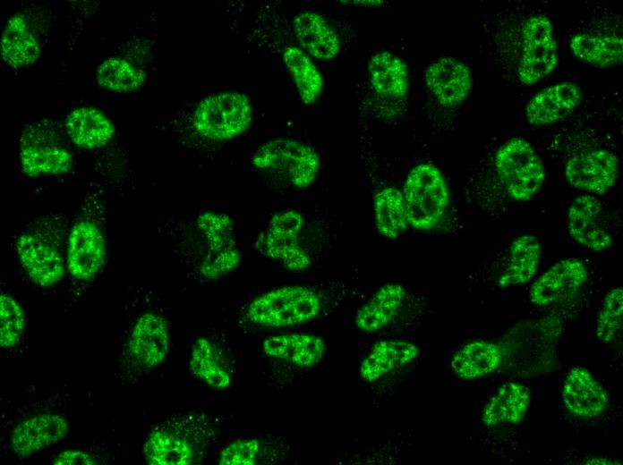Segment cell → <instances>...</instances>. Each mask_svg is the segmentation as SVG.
Here are the masks:
<instances>
[{
  "instance_id": "6da1fadb",
  "label": "cell",
  "mask_w": 623,
  "mask_h": 465,
  "mask_svg": "<svg viewBox=\"0 0 623 465\" xmlns=\"http://www.w3.org/2000/svg\"><path fill=\"white\" fill-rule=\"evenodd\" d=\"M322 304V297L312 287L282 285L255 297L248 304L245 317L262 327H291L316 318Z\"/></svg>"
},
{
  "instance_id": "7a4b0ae2",
  "label": "cell",
  "mask_w": 623,
  "mask_h": 465,
  "mask_svg": "<svg viewBox=\"0 0 623 465\" xmlns=\"http://www.w3.org/2000/svg\"><path fill=\"white\" fill-rule=\"evenodd\" d=\"M403 196L409 226L417 231L434 228L449 205V190L442 172L430 162L414 165L407 173Z\"/></svg>"
},
{
  "instance_id": "3957f363",
  "label": "cell",
  "mask_w": 623,
  "mask_h": 465,
  "mask_svg": "<svg viewBox=\"0 0 623 465\" xmlns=\"http://www.w3.org/2000/svg\"><path fill=\"white\" fill-rule=\"evenodd\" d=\"M252 163L259 170L273 173L295 189H306L316 180L320 157L311 145L290 138H277L261 144Z\"/></svg>"
},
{
  "instance_id": "277c9868",
  "label": "cell",
  "mask_w": 623,
  "mask_h": 465,
  "mask_svg": "<svg viewBox=\"0 0 623 465\" xmlns=\"http://www.w3.org/2000/svg\"><path fill=\"white\" fill-rule=\"evenodd\" d=\"M252 121V106L248 96L225 91L200 101L192 115V127L207 140L226 141L246 131Z\"/></svg>"
},
{
  "instance_id": "5b68a950",
  "label": "cell",
  "mask_w": 623,
  "mask_h": 465,
  "mask_svg": "<svg viewBox=\"0 0 623 465\" xmlns=\"http://www.w3.org/2000/svg\"><path fill=\"white\" fill-rule=\"evenodd\" d=\"M494 165L507 193L516 201L531 199L544 184V165L523 138L514 137L500 145L495 153Z\"/></svg>"
},
{
  "instance_id": "8992f818",
  "label": "cell",
  "mask_w": 623,
  "mask_h": 465,
  "mask_svg": "<svg viewBox=\"0 0 623 465\" xmlns=\"http://www.w3.org/2000/svg\"><path fill=\"white\" fill-rule=\"evenodd\" d=\"M304 217L297 210L286 209L271 216L266 231L259 239L263 255L286 270L302 272L311 267L312 258L300 244Z\"/></svg>"
},
{
  "instance_id": "52a82bcc",
  "label": "cell",
  "mask_w": 623,
  "mask_h": 465,
  "mask_svg": "<svg viewBox=\"0 0 623 465\" xmlns=\"http://www.w3.org/2000/svg\"><path fill=\"white\" fill-rule=\"evenodd\" d=\"M554 28L545 15L528 17L522 28V54L517 68L520 82L530 86L550 75L558 65Z\"/></svg>"
},
{
  "instance_id": "ba28073f",
  "label": "cell",
  "mask_w": 623,
  "mask_h": 465,
  "mask_svg": "<svg viewBox=\"0 0 623 465\" xmlns=\"http://www.w3.org/2000/svg\"><path fill=\"white\" fill-rule=\"evenodd\" d=\"M21 171L30 177L60 175L73 165V153L59 142L54 132L37 125L22 133L19 147Z\"/></svg>"
},
{
  "instance_id": "9c48e42d",
  "label": "cell",
  "mask_w": 623,
  "mask_h": 465,
  "mask_svg": "<svg viewBox=\"0 0 623 465\" xmlns=\"http://www.w3.org/2000/svg\"><path fill=\"white\" fill-rule=\"evenodd\" d=\"M107 243L100 227L83 219L72 226L66 246V266L76 280H92L107 262Z\"/></svg>"
},
{
  "instance_id": "30bf717a",
  "label": "cell",
  "mask_w": 623,
  "mask_h": 465,
  "mask_svg": "<svg viewBox=\"0 0 623 465\" xmlns=\"http://www.w3.org/2000/svg\"><path fill=\"white\" fill-rule=\"evenodd\" d=\"M619 162L616 155L604 148L582 151L569 157L565 178L575 189L591 195H603L617 182Z\"/></svg>"
},
{
  "instance_id": "8fae6325",
  "label": "cell",
  "mask_w": 623,
  "mask_h": 465,
  "mask_svg": "<svg viewBox=\"0 0 623 465\" xmlns=\"http://www.w3.org/2000/svg\"><path fill=\"white\" fill-rule=\"evenodd\" d=\"M14 246L18 260L33 283L51 288L63 279L66 262L51 241L35 232H23Z\"/></svg>"
},
{
  "instance_id": "7c38bea8",
  "label": "cell",
  "mask_w": 623,
  "mask_h": 465,
  "mask_svg": "<svg viewBox=\"0 0 623 465\" xmlns=\"http://www.w3.org/2000/svg\"><path fill=\"white\" fill-rule=\"evenodd\" d=\"M167 321L161 315L148 311L135 321L127 342V353L134 365L142 369L160 366L167 358L170 347Z\"/></svg>"
},
{
  "instance_id": "4fadbf2b",
  "label": "cell",
  "mask_w": 623,
  "mask_h": 465,
  "mask_svg": "<svg viewBox=\"0 0 623 465\" xmlns=\"http://www.w3.org/2000/svg\"><path fill=\"white\" fill-rule=\"evenodd\" d=\"M587 277V266L581 259H560L532 284L529 291L530 300L537 306L569 300L581 290Z\"/></svg>"
},
{
  "instance_id": "5bb4252c",
  "label": "cell",
  "mask_w": 623,
  "mask_h": 465,
  "mask_svg": "<svg viewBox=\"0 0 623 465\" xmlns=\"http://www.w3.org/2000/svg\"><path fill=\"white\" fill-rule=\"evenodd\" d=\"M66 418L59 413L41 412L17 422L10 435V447L26 458L62 441L69 433Z\"/></svg>"
},
{
  "instance_id": "9a60e30c",
  "label": "cell",
  "mask_w": 623,
  "mask_h": 465,
  "mask_svg": "<svg viewBox=\"0 0 623 465\" xmlns=\"http://www.w3.org/2000/svg\"><path fill=\"white\" fill-rule=\"evenodd\" d=\"M567 226L572 239L593 251L612 246L613 237L603 216L602 202L591 194L576 198L567 213Z\"/></svg>"
},
{
  "instance_id": "2e32d148",
  "label": "cell",
  "mask_w": 623,
  "mask_h": 465,
  "mask_svg": "<svg viewBox=\"0 0 623 465\" xmlns=\"http://www.w3.org/2000/svg\"><path fill=\"white\" fill-rule=\"evenodd\" d=\"M424 80L431 95L445 107L464 102L473 86L468 65L450 56L431 63L425 71Z\"/></svg>"
},
{
  "instance_id": "e0dca14e",
  "label": "cell",
  "mask_w": 623,
  "mask_h": 465,
  "mask_svg": "<svg viewBox=\"0 0 623 465\" xmlns=\"http://www.w3.org/2000/svg\"><path fill=\"white\" fill-rule=\"evenodd\" d=\"M561 396L566 409L581 418L597 417L609 404L603 386L582 367H575L566 374Z\"/></svg>"
},
{
  "instance_id": "ac0fdd59",
  "label": "cell",
  "mask_w": 623,
  "mask_h": 465,
  "mask_svg": "<svg viewBox=\"0 0 623 465\" xmlns=\"http://www.w3.org/2000/svg\"><path fill=\"white\" fill-rule=\"evenodd\" d=\"M582 90L574 82H559L537 92L525 107V117L534 126L564 120L579 106Z\"/></svg>"
},
{
  "instance_id": "d6986e66",
  "label": "cell",
  "mask_w": 623,
  "mask_h": 465,
  "mask_svg": "<svg viewBox=\"0 0 623 465\" xmlns=\"http://www.w3.org/2000/svg\"><path fill=\"white\" fill-rule=\"evenodd\" d=\"M262 351L268 357L306 369L322 360L327 344L321 337L312 334H281L266 338Z\"/></svg>"
},
{
  "instance_id": "ffe728a7",
  "label": "cell",
  "mask_w": 623,
  "mask_h": 465,
  "mask_svg": "<svg viewBox=\"0 0 623 465\" xmlns=\"http://www.w3.org/2000/svg\"><path fill=\"white\" fill-rule=\"evenodd\" d=\"M293 30L302 49L318 60H332L340 52L341 43L337 33L316 12L299 13L293 20Z\"/></svg>"
},
{
  "instance_id": "44dd1931",
  "label": "cell",
  "mask_w": 623,
  "mask_h": 465,
  "mask_svg": "<svg viewBox=\"0 0 623 465\" xmlns=\"http://www.w3.org/2000/svg\"><path fill=\"white\" fill-rule=\"evenodd\" d=\"M420 353L418 346L402 339H383L371 346L363 359L359 374L361 378L372 384L414 360Z\"/></svg>"
},
{
  "instance_id": "7402d4cb",
  "label": "cell",
  "mask_w": 623,
  "mask_h": 465,
  "mask_svg": "<svg viewBox=\"0 0 623 465\" xmlns=\"http://www.w3.org/2000/svg\"><path fill=\"white\" fill-rule=\"evenodd\" d=\"M406 291L399 283H387L380 286L356 311L354 325L366 334L387 327L402 309Z\"/></svg>"
},
{
  "instance_id": "603a6c76",
  "label": "cell",
  "mask_w": 623,
  "mask_h": 465,
  "mask_svg": "<svg viewBox=\"0 0 623 465\" xmlns=\"http://www.w3.org/2000/svg\"><path fill=\"white\" fill-rule=\"evenodd\" d=\"M64 128L70 140L82 149L106 146L115 134V125L98 108L82 106L73 109L65 118Z\"/></svg>"
},
{
  "instance_id": "cb8c5ba5",
  "label": "cell",
  "mask_w": 623,
  "mask_h": 465,
  "mask_svg": "<svg viewBox=\"0 0 623 465\" xmlns=\"http://www.w3.org/2000/svg\"><path fill=\"white\" fill-rule=\"evenodd\" d=\"M531 402L529 388L518 382L500 385L485 404L482 421L486 427L514 425L525 418Z\"/></svg>"
},
{
  "instance_id": "d4e9b609",
  "label": "cell",
  "mask_w": 623,
  "mask_h": 465,
  "mask_svg": "<svg viewBox=\"0 0 623 465\" xmlns=\"http://www.w3.org/2000/svg\"><path fill=\"white\" fill-rule=\"evenodd\" d=\"M503 359L504 351L499 344L475 340L465 343L454 353L450 368L459 378L474 380L495 372Z\"/></svg>"
},
{
  "instance_id": "484cf974",
  "label": "cell",
  "mask_w": 623,
  "mask_h": 465,
  "mask_svg": "<svg viewBox=\"0 0 623 465\" xmlns=\"http://www.w3.org/2000/svg\"><path fill=\"white\" fill-rule=\"evenodd\" d=\"M542 252V243L535 235L525 233L515 237L509 245L508 260L498 279V286L508 288L529 282L537 272Z\"/></svg>"
},
{
  "instance_id": "4316f807",
  "label": "cell",
  "mask_w": 623,
  "mask_h": 465,
  "mask_svg": "<svg viewBox=\"0 0 623 465\" xmlns=\"http://www.w3.org/2000/svg\"><path fill=\"white\" fill-rule=\"evenodd\" d=\"M371 88L380 96L389 98L405 97L410 84L408 66L397 55L380 51L368 61Z\"/></svg>"
},
{
  "instance_id": "83f0119b",
  "label": "cell",
  "mask_w": 623,
  "mask_h": 465,
  "mask_svg": "<svg viewBox=\"0 0 623 465\" xmlns=\"http://www.w3.org/2000/svg\"><path fill=\"white\" fill-rule=\"evenodd\" d=\"M2 59L13 68L32 64L40 55V46L22 13H15L6 22L1 36Z\"/></svg>"
},
{
  "instance_id": "f1b7e54d",
  "label": "cell",
  "mask_w": 623,
  "mask_h": 465,
  "mask_svg": "<svg viewBox=\"0 0 623 465\" xmlns=\"http://www.w3.org/2000/svg\"><path fill=\"white\" fill-rule=\"evenodd\" d=\"M573 55L596 68H610L623 61V39L618 35L575 34L569 42Z\"/></svg>"
},
{
  "instance_id": "f546056e",
  "label": "cell",
  "mask_w": 623,
  "mask_h": 465,
  "mask_svg": "<svg viewBox=\"0 0 623 465\" xmlns=\"http://www.w3.org/2000/svg\"><path fill=\"white\" fill-rule=\"evenodd\" d=\"M189 368L196 378L214 390H226L232 384L231 374L218 349L206 337H199L192 344Z\"/></svg>"
},
{
  "instance_id": "4dcf8cb0",
  "label": "cell",
  "mask_w": 623,
  "mask_h": 465,
  "mask_svg": "<svg viewBox=\"0 0 623 465\" xmlns=\"http://www.w3.org/2000/svg\"><path fill=\"white\" fill-rule=\"evenodd\" d=\"M373 215L377 232L387 239L397 238L409 226L403 193L395 187H385L375 194Z\"/></svg>"
},
{
  "instance_id": "1f68e13d",
  "label": "cell",
  "mask_w": 623,
  "mask_h": 465,
  "mask_svg": "<svg viewBox=\"0 0 623 465\" xmlns=\"http://www.w3.org/2000/svg\"><path fill=\"white\" fill-rule=\"evenodd\" d=\"M283 60L302 102L307 106L315 104L322 92L323 78L309 55L298 46H289L284 49Z\"/></svg>"
},
{
  "instance_id": "d6a6232c",
  "label": "cell",
  "mask_w": 623,
  "mask_h": 465,
  "mask_svg": "<svg viewBox=\"0 0 623 465\" xmlns=\"http://www.w3.org/2000/svg\"><path fill=\"white\" fill-rule=\"evenodd\" d=\"M143 454L151 465H189L194 461L192 444L166 430H154L147 437Z\"/></svg>"
},
{
  "instance_id": "836d02e7",
  "label": "cell",
  "mask_w": 623,
  "mask_h": 465,
  "mask_svg": "<svg viewBox=\"0 0 623 465\" xmlns=\"http://www.w3.org/2000/svg\"><path fill=\"white\" fill-rule=\"evenodd\" d=\"M98 84L105 89L118 93L138 90L146 80L145 72L132 61L111 56L103 60L96 72Z\"/></svg>"
},
{
  "instance_id": "e575fe53",
  "label": "cell",
  "mask_w": 623,
  "mask_h": 465,
  "mask_svg": "<svg viewBox=\"0 0 623 465\" xmlns=\"http://www.w3.org/2000/svg\"><path fill=\"white\" fill-rule=\"evenodd\" d=\"M196 226L208 247L207 254H218L238 248L234 221L220 211H205L196 219Z\"/></svg>"
},
{
  "instance_id": "d590c367",
  "label": "cell",
  "mask_w": 623,
  "mask_h": 465,
  "mask_svg": "<svg viewBox=\"0 0 623 465\" xmlns=\"http://www.w3.org/2000/svg\"><path fill=\"white\" fill-rule=\"evenodd\" d=\"M0 345L2 348L16 346L23 334L26 315L21 303L13 296H0Z\"/></svg>"
},
{
  "instance_id": "8d00e7d4",
  "label": "cell",
  "mask_w": 623,
  "mask_h": 465,
  "mask_svg": "<svg viewBox=\"0 0 623 465\" xmlns=\"http://www.w3.org/2000/svg\"><path fill=\"white\" fill-rule=\"evenodd\" d=\"M623 291L615 287L605 295L595 326V334L602 342H610L622 326Z\"/></svg>"
},
{
  "instance_id": "74e56055",
  "label": "cell",
  "mask_w": 623,
  "mask_h": 465,
  "mask_svg": "<svg viewBox=\"0 0 623 465\" xmlns=\"http://www.w3.org/2000/svg\"><path fill=\"white\" fill-rule=\"evenodd\" d=\"M260 452L257 438H239L226 444L218 454L219 465H254Z\"/></svg>"
},
{
  "instance_id": "f35d334b",
  "label": "cell",
  "mask_w": 623,
  "mask_h": 465,
  "mask_svg": "<svg viewBox=\"0 0 623 465\" xmlns=\"http://www.w3.org/2000/svg\"><path fill=\"white\" fill-rule=\"evenodd\" d=\"M239 248L218 254H207L199 266L200 275L207 280H218L235 271L242 262Z\"/></svg>"
},
{
  "instance_id": "ab89813d",
  "label": "cell",
  "mask_w": 623,
  "mask_h": 465,
  "mask_svg": "<svg viewBox=\"0 0 623 465\" xmlns=\"http://www.w3.org/2000/svg\"><path fill=\"white\" fill-rule=\"evenodd\" d=\"M55 465H95L97 464L94 457L82 450L66 449L60 452L54 459Z\"/></svg>"
},
{
  "instance_id": "60d3db41",
  "label": "cell",
  "mask_w": 623,
  "mask_h": 465,
  "mask_svg": "<svg viewBox=\"0 0 623 465\" xmlns=\"http://www.w3.org/2000/svg\"><path fill=\"white\" fill-rule=\"evenodd\" d=\"M586 463H591V464H611L613 463L611 460L604 458V457H600V458H593L589 460L588 462Z\"/></svg>"
},
{
  "instance_id": "b9f144b4",
  "label": "cell",
  "mask_w": 623,
  "mask_h": 465,
  "mask_svg": "<svg viewBox=\"0 0 623 465\" xmlns=\"http://www.w3.org/2000/svg\"><path fill=\"white\" fill-rule=\"evenodd\" d=\"M353 3H356L358 5H370V6H374V5H380L382 1H352Z\"/></svg>"
}]
</instances>
